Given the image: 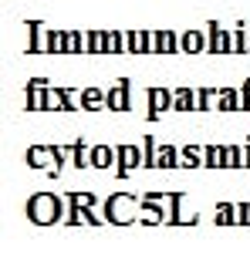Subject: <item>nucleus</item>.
Masks as SVG:
<instances>
[{
	"label": "nucleus",
	"instance_id": "obj_13",
	"mask_svg": "<svg viewBox=\"0 0 250 263\" xmlns=\"http://www.w3.org/2000/svg\"><path fill=\"white\" fill-rule=\"evenodd\" d=\"M243 219H247V223H250V206H247V209H243Z\"/></svg>",
	"mask_w": 250,
	"mask_h": 263
},
{
	"label": "nucleus",
	"instance_id": "obj_7",
	"mask_svg": "<svg viewBox=\"0 0 250 263\" xmlns=\"http://www.w3.org/2000/svg\"><path fill=\"white\" fill-rule=\"evenodd\" d=\"M183 48H186V51H200V48H203V41H200V34H186V41H183Z\"/></svg>",
	"mask_w": 250,
	"mask_h": 263
},
{
	"label": "nucleus",
	"instance_id": "obj_1",
	"mask_svg": "<svg viewBox=\"0 0 250 263\" xmlns=\"http://www.w3.org/2000/svg\"><path fill=\"white\" fill-rule=\"evenodd\" d=\"M27 213H31V219L34 223H54L57 219V213H61V203L54 199V196H34L31 199V206H27Z\"/></svg>",
	"mask_w": 250,
	"mask_h": 263
},
{
	"label": "nucleus",
	"instance_id": "obj_10",
	"mask_svg": "<svg viewBox=\"0 0 250 263\" xmlns=\"http://www.w3.org/2000/svg\"><path fill=\"white\" fill-rule=\"evenodd\" d=\"M183 159H186V166H196V159H200V155H196V149H186Z\"/></svg>",
	"mask_w": 250,
	"mask_h": 263
},
{
	"label": "nucleus",
	"instance_id": "obj_11",
	"mask_svg": "<svg viewBox=\"0 0 250 263\" xmlns=\"http://www.w3.org/2000/svg\"><path fill=\"white\" fill-rule=\"evenodd\" d=\"M220 223H223V226L230 223V206H220Z\"/></svg>",
	"mask_w": 250,
	"mask_h": 263
},
{
	"label": "nucleus",
	"instance_id": "obj_6",
	"mask_svg": "<svg viewBox=\"0 0 250 263\" xmlns=\"http://www.w3.org/2000/svg\"><path fill=\"white\" fill-rule=\"evenodd\" d=\"M102 102H105V98H102V91H85V108H98Z\"/></svg>",
	"mask_w": 250,
	"mask_h": 263
},
{
	"label": "nucleus",
	"instance_id": "obj_12",
	"mask_svg": "<svg viewBox=\"0 0 250 263\" xmlns=\"http://www.w3.org/2000/svg\"><path fill=\"white\" fill-rule=\"evenodd\" d=\"M176 108H189V95H186V91L176 98Z\"/></svg>",
	"mask_w": 250,
	"mask_h": 263
},
{
	"label": "nucleus",
	"instance_id": "obj_5",
	"mask_svg": "<svg viewBox=\"0 0 250 263\" xmlns=\"http://www.w3.org/2000/svg\"><path fill=\"white\" fill-rule=\"evenodd\" d=\"M108 162H112V152H108V149H95V152H91V166L108 169Z\"/></svg>",
	"mask_w": 250,
	"mask_h": 263
},
{
	"label": "nucleus",
	"instance_id": "obj_9",
	"mask_svg": "<svg viewBox=\"0 0 250 263\" xmlns=\"http://www.w3.org/2000/svg\"><path fill=\"white\" fill-rule=\"evenodd\" d=\"M88 48H91V51H102V48H105V41H102V34H91Z\"/></svg>",
	"mask_w": 250,
	"mask_h": 263
},
{
	"label": "nucleus",
	"instance_id": "obj_4",
	"mask_svg": "<svg viewBox=\"0 0 250 263\" xmlns=\"http://www.w3.org/2000/svg\"><path fill=\"white\" fill-rule=\"evenodd\" d=\"M166 105H169V95H166V91H149V108H152V112H162Z\"/></svg>",
	"mask_w": 250,
	"mask_h": 263
},
{
	"label": "nucleus",
	"instance_id": "obj_8",
	"mask_svg": "<svg viewBox=\"0 0 250 263\" xmlns=\"http://www.w3.org/2000/svg\"><path fill=\"white\" fill-rule=\"evenodd\" d=\"M27 159H31V166H44V162H48V152H41V149H34L31 155H27Z\"/></svg>",
	"mask_w": 250,
	"mask_h": 263
},
{
	"label": "nucleus",
	"instance_id": "obj_2",
	"mask_svg": "<svg viewBox=\"0 0 250 263\" xmlns=\"http://www.w3.org/2000/svg\"><path fill=\"white\" fill-rule=\"evenodd\" d=\"M132 166H139V155H136V149H132V145H125V149L119 152V175H125Z\"/></svg>",
	"mask_w": 250,
	"mask_h": 263
},
{
	"label": "nucleus",
	"instance_id": "obj_3",
	"mask_svg": "<svg viewBox=\"0 0 250 263\" xmlns=\"http://www.w3.org/2000/svg\"><path fill=\"white\" fill-rule=\"evenodd\" d=\"M125 91H129V88H115L112 95H108V105H112V108H129V95H125Z\"/></svg>",
	"mask_w": 250,
	"mask_h": 263
}]
</instances>
